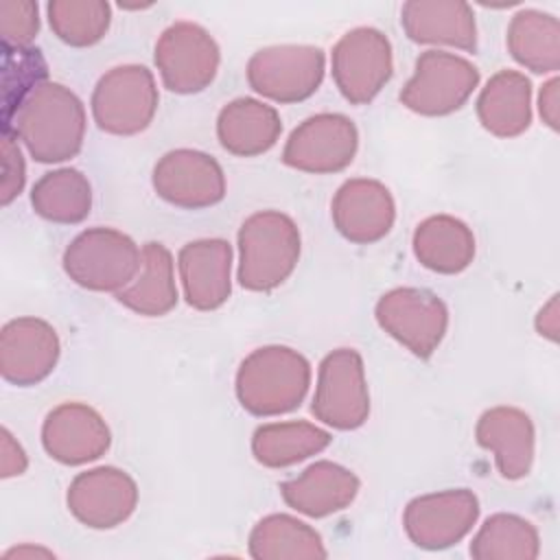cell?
<instances>
[{
    "instance_id": "19",
    "label": "cell",
    "mask_w": 560,
    "mask_h": 560,
    "mask_svg": "<svg viewBox=\"0 0 560 560\" xmlns=\"http://www.w3.org/2000/svg\"><path fill=\"white\" fill-rule=\"evenodd\" d=\"M186 302L197 311L223 306L232 293V245L225 238H197L177 254Z\"/></svg>"
},
{
    "instance_id": "2",
    "label": "cell",
    "mask_w": 560,
    "mask_h": 560,
    "mask_svg": "<svg viewBox=\"0 0 560 560\" xmlns=\"http://www.w3.org/2000/svg\"><path fill=\"white\" fill-rule=\"evenodd\" d=\"M311 385V363L289 346H262L249 352L236 372V398L258 418L298 409Z\"/></svg>"
},
{
    "instance_id": "1",
    "label": "cell",
    "mask_w": 560,
    "mask_h": 560,
    "mask_svg": "<svg viewBox=\"0 0 560 560\" xmlns=\"http://www.w3.org/2000/svg\"><path fill=\"white\" fill-rule=\"evenodd\" d=\"M11 131L42 164H59L74 158L85 138V107L81 98L57 81L42 83L18 109Z\"/></svg>"
},
{
    "instance_id": "13",
    "label": "cell",
    "mask_w": 560,
    "mask_h": 560,
    "mask_svg": "<svg viewBox=\"0 0 560 560\" xmlns=\"http://www.w3.org/2000/svg\"><path fill=\"white\" fill-rule=\"evenodd\" d=\"M477 518V494L468 488H455L411 499L402 514V527L416 547L438 551L466 538Z\"/></svg>"
},
{
    "instance_id": "20",
    "label": "cell",
    "mask_w": 560,
    "mask_h": 560,
    "mask_svg": "<svg viewBox=\"0 0 560 560\" xmlns=\"http://www.w3.org/2000/svg\"><path fill=\"white\" fill-rule=\"evenodd\" d=\"M475 440L481 448L492 453L503 479L516 481L529 475L536 433L532 418L523 409L508 405L486 409L477 420Z\"/></svg>"
},
{
    "instance_id": "29",
    "label": "cell",
    "mask_w": 560,
    "mask_h": 560,
    "mask_svg": "<svg viewBox=\"0 0 560 560\" xmlns=\"http://www.w3.org/2000/svg\"><path fill=\"white\" fill-rule=\"evenodd\" d=\"M249 556L256 560H324L319 532L291 514H269L249 532Z\"/></svg>"
},
{
    "instance_id": "38",
    "label": "cell",
    "mask_w": 560,
    "mask_h": 560,
    "mask_svg": "<svg viewBox=\"0 0 560 560\" xmlns=\"http://www.w3.org/2000/svg\"><path fill=\"white\" fill-rule=\"evenodd\" d=\"M536 332L549 341H558V332H560V308H558V293H553L549 298L547 304H542V308L536 315Z\"/></svg>"
},
{
    "instance_id": "4",
    "label": "cell",
    "mask_w": 560,
    "mask_h": 560,
    "mask_svg": "<svg viewBox=\"0 0 560 560\" xmlns=\"http://www.w3.org/2000/svg\"><path fill=\"white\" fill-rule=\"evenodd\" d=\"M61 262L74 284L88 291L118 293L136 280L142 249L125 232L98 225L77 234Z\"/></svg>"
},
{
    "instance_id": "16",
    "label": "cell",
    "mask_w": 560,
    "mask_h": 560,
    "mask_svg": "<svg viewBox=\"0 0 560 560\" xmlns=\"http://www.w3.org/2000/svg\"><path fill=\"white\" fill-rule=\"evenodd\" d=\"M61 343L57 330L39 317H15L0 332V374L7 383L31 387L57 365Z\"/></svg>"
},
{
    "instance_id": "6",
    "label": "cell",
    "mask_w": 560,
    "mask_h": 560,
    "mask_svg": "<svg viewBox=\"0 0 560 560\" xmlns=\"http://www.w3.org/2000/svg\"><path fill=\"white\" fill-rule=\"evenodd\" d=\"M326 72V55L308 44H278L256 50L247 61L249 88L276 103L306 101L317 92Z\"/></svg>"
},
{
    "instance_id": "30",
    "label": "cell",
    "mask_w": 560,
    "mask_h": 560,
    "mask_svg": "<svg viewBox=\"0 0 560 560\" xmlns=\"http://www.w3.org/2000/svg\"><path fill=\"white\" fill-rule=\"evenodd\" d=\"M31 206L46 221L61 225L81 223L92 208L90 179L72 166L48 171L33 184Z\"/></svg>"
},
{
    "instance_id": "9",
    "label": "cell",
    "mask_w": 560,
    "mask_h": 560,
    "mask_svg": "<svg viewBox=\"0 0 560 560\" xmlns=\"http://www.w3.org/2000/svg\"><path fill=\"white\" fill-rule=\"evenodd\" d=\"M376 324L411 354L429 359L448 328V308L440 295L418 287L383 293L374 306Z\"/></svg>"
},
{
    "instance_id": "33",
    "label": "cell",
    "mask_w": 560,
    "mask_h": 560,
    "mask_svg": "<svg viewBox=\"0 0 560 560\" xmlns=\"http://www.w3.org/2000/svg\"><path fill=\"white\" fill-rule=\"evenodd\" d=\"M46 81L48 66L37 48L2 44V129L11 125L24 101Z\"/></svg>"
},
{
    "instance_id": "7",
    "label": "cell",
    "mask_w": 560,
    "mask_h": 560,
    "mask_svg": "<svg viewBox=\"0 0 560 560\" xmlns=\"http://www.w3.org/2000/svg\"><path fill=\"white\" fill-rule=\"evenodd\" d=\"M477 85L479 70L472 61L446 50H424L400 90V103L420 116H446L464 107Z\"/></svg>"
},
{
    "instance_id": "25",
    "label": "cell",
    "mask_w": 560,
    "mask_h": 560,
    "mask_svg": "<svg viewBox=\"0 0 560 560\" xmlns=\"http://www.w3.org/2000/svg\"><path fill=\"white\" fill-rule=\"evenodd\" d=\"M411 247L424 269L455 276L475 258V234L457 217L433 214L416 225Z\"/></svg>"
},
{
    "instance_id": "31",
    "label": "cell",
    "mask_w": 560,
    "mask_h": 560,
    "mask_svg": "<svg viewBox=\"0 0 560 560\" xmlns=\"http://www.w3.org/2000/svg\"><path fill=\"white\" fill-rule=\"evenodd\" d=\"M540 553V536L532 521L499 512L483 521L470 540L475 560H534Z\"/></svg>"
},
{
    "instance_id": "21",
    "label": "cell",
    "mask_w": 560,
    "mask_h": 560,
    "mask_svg": "<svg viewBox=\"0 0 560 560\" xmlns=\"http://www.w3.org/2000/svg\"><path fill=\"white\" fill-rule=\"evenodd\" d=\"M400 24L416 44L477 50L475 11L462 0H409L400 9Z\"/></svg>"
},
{
    "instance_id": "39",
    "label": "cell",
    "mask_w": 560,
    "mask_h": 560,
    "mask_svg": "<svg viewBox=\"0 0 560 560\" xmlns=\"http://www.w3.org/2000/svg\"><path fill=\"white\" fill-rule=\"evenodd\" d=\"M4 558H55L52 551L44 547H33V545H20L9 551H4Z\"/></svg>"
},
{
    "instance_id": "27",
    "label": "cell",
    "mask_w": 560,
    "mask_h": 560,
    "mask_svg": "<svg viewBox=\"0 0 560 560\" xmlns=\"http://www.w3.org/2000/svg\"><path fill=\"white\" fill-rule=\"evenodd\" d=\"M505 44L518 66L536 74L560 68V22L556 15L523 9L508 24Z\"/></svg>"
},
{
    "instance_id": "15",
    "label": "cell",
    "mask_w": 560,
    "mask_h": 560,
    "mask_svg": "<svg viewBox=\"0 0 560 560\" xmlns=\"http://www.w3.org/2000/svg\"><path fill=\"white\" fill-rule=\"evenodd\" d=\"M70 514L90 529L122 525L138 505V486L129 472L116 466H96L79 472L66 494Z\"/></svg>"
},
{
    "instance_id": "28",
    "label": "cell",
    "mask_w": 560,
    "mask_h": 560,
    "mask_svg": "<svg viewBox=\"0 0 560 560\" xmlns=\"http://www.w3.org/2000/svg\"><path fill=\"white\" fill-rule=\"evenodd\" d=\"M332 435L306 420L267 422L252 435V455L267 468H287L322 453Z\"/></svg>"
},
{
    "instance_id": "24",
    "label": "cell",
    "mask_w": 560,
    "mask_h": 560,
    "mask_svg": "<svg viewBox=\"0 0 560 560\" xmlns=\"http://www.w3.org/2000/svg\"><path fill=\"white\" fill-rule=\"evenodd\" d=\"M477 118L497 138H516L532 125V83L518 70H499L481 88Z\"/></svg>"
},
{
    "instance_id": "22",
    "label": "cell",
    "mask_w": 560,
    "mask_h": 560,
    "mask_svg": "<svg viewBox=\"0 0 560 560\" xmlns=\"http://www.w3.org/2000/svg\"><path fill=\"white\" fill-rule=\"evenodd\" d=\"M359 488L361 481L350 468L319 459L298 477L280 483V494L295 512L311 518H324L350 508Z\"/></svg>"
},
{
    "instance_id": "17",
    "label": "cell",
    "mask_w": 560,
    "mask_h": 560,
    "mask_svg": "<svg viewBox=\"0 0 560 560\" xmlns=\"http://www.w3.org/2000/svg\"><path fill=\"white\" fill-rule=\"evenodd\" d=\"M44 451L59 464L81 466L98 459L112 444L103 416L85 402H61L42 424Z\"/></svg>"
},
{
    "instance_id": "26",
    "label": "cell",
    "mask_w": 560,
    "mask_h": 560,
    "mask_svg": "<svg viewBox=\"0 0 560 560\" xmlns=\"http://www.w3.org/2000/svg\"><path fill=\"white\" fill-rule=\"evenodd\" d=\"M114 295L125 308L142 317H162L171 313L179 300L171 252L162 243H144L136 280Z\"/></svg>"
},
{
    "instance_id": "23",
    "label": "cell",
    "mask_w": 560,
    "mask_h": 560,
    "mask_svg": "<svg viewBox=\"0 0 560 560\" xmlns=\"http://www.w3.org/2000/svg\"><path fill=\"white\" fill-rule=\"evenodd\" d=\"M282 133V120L276 107L241 96L225 103L217 116V138L221 147L238 158L267 153Z\"/></svg>"
},
{
    "instance_id": "3",
    "label": "cell",
    "mask_w": 560,
    "mask_h": 560,
    "mask_svg": "<svg viewBox=\"0 0 560 560\" xmlns=\"http://www.w3.org/2000/svg\"><path fill=\"white\" fill-rule=\"evenodd\" d=\"M302 236L295 221L280 210L249 214L238 228V284L247 291L280 287L300 260Z\"/></svg>"
},
{
    "instance_id": "35",
    "label": "cell",
    "mask_w": 560,
    "mask_h": 560,
    "mask_svg": "<svg viewBox=\"0 0 560 560\" xmlns=\"http://www.w3.org/2000/svg\"><path fill=\"white\" fill-rule=\"evenodd\" d=\"M2 184H0V201L9 206L22 190L26 182V164L18 138L11 131H2Z\"/></svg>"
},
{
    "instance_id": "8",
    "label": "cell",
    "mask_w": 560,
    "mask_h": 560,
    "mask_svg": "<svg viewBox=\"0 0 560 560\" xmlns=\"http://www.w3.org/2000/svg\"><path fill=\"white\" fill-rule=\"evenodd\" d=\"M311 411L319 422L337 431H352L365 424L370 389L363 359L354 348H337L322 359Z\"/></svg>"
},
{
    "instance_id": "32",
    "label": "cell",
    "mask_w": 560,
    "mask_h": 560,
    "mask_svg": "<svg viewBox=\"0 0 560 560\" xmlns=\"http://www.w3.org/2000/svg\"><path fill=\"white\" fill-rule=\"evenodd\" d=\"M46 13L52 33L74 48L98 44L112 22V7L105 0H52Z\"/></svg>"
},
{
    "instance_id": "37",
    "label": "cell",
    "mask_w": 560,
    "mask_h": 560,
    "mask_svg": "<svg viewBox=\"0 0 560 560\" xmlns=\"http://www.w3.org/2000/svg\"><path fill=\"white\" fill-rule=\"evenodd\" d=\"M558 92H560V81H558V77H551L542 88H540V92H538V112H540V118H542V122L549 127V129H553V131H558V127H560V96H558Z\"/></svg>"
},
{
    "instance_id": "11",
    "label": "cell",
    "mask_w": 560,
    "mask_h": 560,
    "mask_svg": "<svg viewBox=\"0 0 560 560\" xmlns=\"http://www.w3.org/2000/svg\"><path fill=\"white\" fill-rule=\"evenodd\" d=\"M330 66L341 96L352 105H368L392 79V44L383 31L357 26L335 44Z\"/></svg>"
},
{
    "instance_id": "36",
    "label": "cell",
    "mask_w": 560,
    "mask_h": 560,
    "mask_svg": "<svg viewBox=\"0 0 560 560\" xmlns=\"http://www.w3.org/2000/svg\"><path fill=\"white\" fill-rule=\"evenodd\" d=\"M26 466H28L26 451L13 438V433L7 427H2V431H0V477L2 479L18 477L26 470Z\"/></svg>"
},
{
    "instance_id": "10",
    "label": "cell",
    "mask_w": 560,
    "mask_h": 560,
    "mask_svg": "<svg viewBox=\"0 0 560 560\" xmlns=\"http://www.w3.org/2000/svg\"><path fill=\"white\" fill-rule=\"evenodd\" d=\"M153 61L168 92L197 94L214 81L221 50L203 26L182 20L162 31Z\"/></svg>"
},
{
    "instance_id": "12",
    "label": "cell",
    "mask_w": 560,
    "mask_h": 560,
    "mask_svg": "<svg viewBox=\"0 0 560 560\" xmlns=\"http://www.w3.org/2000/svg\"><path fill=\"white\" fill-rule=\"evenodd\" d=\"M359 149L354 122L335 112H324L302 120L284 142L282 162L295 171L328 175L352 164Z\"/></svg>"
},
{
    "instance_id": "34",
    "label": "cell",
    "mask_w": 560,
    "mask_h": 560,
    "mask_svg": "<svg viewBox=\"0 0 560 560\" xmlns=\"http://www.w3.org/2000/svg\"><path fill=\"white\" fill-rule=\"evenodd\" d=\"M39 31V7L33 0H2L0 2V33L2 44L13 48H28Z\"/></svg>"
},
{
    "instance_id": "18",
    "label": "cell",
    "mask_w": 560,
    "mask_h": 560,
    "mask_svg": "<svg viewBox=\"0 0 560 560\" xmlns=\"http://www.w3.org/2000/svg\"><path fill=\"white\" fill-rule=\"evenodd\" d=\"M330 217L346 241L372 245L389 234L396 219V203L383 182L354 177L337 188Z\"/></svg>"
},
{
    "instance_id": "14",
    "label": "cell",
    "mask_w": 560,
    "mask_h": 560,
    "mask_svg": "<svg viewBox=\"0 0 560 560\" xmlns=\"http://www.w3.org/2000/svg\"><path fill=\"white\" fill-rule=\"evenodd\" d=\"M153 190L166 203L182 210H203L225 197L221 164L197 149H173L153 166Z\"/></svg>"
},
{
    "instance_id": "5",
    "label": "cell",
    "mask_w": 560,
    "mask_h": 560,
    "mask_svg": "<svg viewBox=\"0 0 560 560\" xmlns=\"http://www.w3.org/2000/svg\"><path fill=\"white\" fill-rule=\"evenodd\" d=\"M160 94L153 72L138 63L107 70L92 92V116L101 131L112 136H136L144 131L155 112Z\"/></svg>"
}]
</instances>
